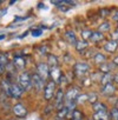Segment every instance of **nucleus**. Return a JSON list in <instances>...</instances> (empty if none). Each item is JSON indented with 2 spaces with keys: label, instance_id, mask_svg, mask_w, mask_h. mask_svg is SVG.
<instances>
[{
  "label": "nucleus",
  "instance_id": "20e7f679",
  "mask_svg": "<svg viewBox=\"0 0 118 120\" xmlns=\"http://www.w3.org/2000/svg\"><path fill=\"white\" fill-rule=\"evenodd\" d=\"M37 73L43 78V80H45L46 78H48L50 77V67H48V65L45 64V63L38 64V66H37Z\"/></svg>",
  "mask_w": 118,
  "mask_h": 120
},
{
  "label": "nucleus",
  "instance_id": "2f4dec72",
  "mask_svg": "<svg viewBox=\"0 0 118 120\" xmlns=\"http://www.w3.org/2000/svg\"><path fill=\"white\" fill-rule=\"evenodd\" d=\"M41 33H43V30L41 28H34V30L31 31V34L33 37H39V35H41Z\"/></svg>",
  "mask_w": 118,
  "mask_h": 120
},
{
  "label": "nucleus",
  "instance_id": "9d476101",
  "mask_svg": "<svg viewBox=\"0 0 118 120\" xmlns=\"http://www.w3.org/2000/svg\"><path fill=\"white\" fill-rule=\"evenodd\" d=\"M50 75L52 77V80L57 84H59L62 81V77H63V73L60 72V70H59L58 67L57 68H53V70H51V72H50Z\"/></svg>",
  "mask_w": 118,
  "mask_h": 120
},
{
  "label": "nucleus",
  "instance_id": "412c9836",
  "mask_svg": "<svg viewBox=\"0 0 118 120\" xmlns=\"http://www.w3.org/2000/svg\"><path fill=\"white\" fill-rule=\"evenodd\" d=\"M75 47H76V49H77L78 52H83L85 48H87V41H85V40L77 41V45H76Z\"/></svg>",
  "mask_w": 118,
  "mask_h": 120
},
{
  "label": "nucleus",
  "instance_id": "a211bd4d",
  "mask_svg": "<svg viewBox=\"0 0 118 120\" xmlns=\"http://www.w3.org/2000/svg\"><path fill=\"white\" fill-rule=\"evenodd\" d=\"M114 68V65H109V64H102L100 66H99V70L105 74V73H110V71H112Z\"/></svg>",
  "mask_w": 118,
  "mask_h": 120
},
{
  "label": "nucleus",
  "instance_id": "2eb2a0df",
  "mask_svg": "<svg viewBox=\"0 0 118 120\" xmlns=\"http://www.w3.org/2000/svg\"><path fill=\"white\" fill-rule=\"evenodd\" d=\"M65 37H66L67 41H69L71 45H73V46L77 45V39H76V35H75V32H73V31H66Z\"/></svg>",
  "mask_w": 118,
  "mask_h": 120
},
{
  "label": "nucleus",
  "instance_id": "79ce46f5",
  "mask_svg": "<svg viewBox=\"0 0 118 120\" xmlns=\"http://www.w3.org/2000/svg\"><path fill=\"white\" fill-rule=\"evenodd\" d=\"M114 107H116V108H117V109H118V101H117V102H116V105H114Z\"/></svg>",
  "mask_w": 118,
  "mask_h": 120
},
{
  "label": "nucleus",
  "instance_id": "7c9ffc66",
  "mask_svg": "<svg viewBox=\"0 0 118 120\" xmlns=\"http://www.w3.org/2000/svg\"><path fill=\"white\" fill-rule=\"evenodd\" d=\"M87 97H89V98H87V101L91 102L92 105L97 102V94H93V93H92V94H87Z\"/></svg>",
  "mask_w": 118,
  "mask_h": 120
},
{
  "label": "nucleus",
  "instance_id": "f3484780",
  "mask_svg": "<svg viewBox=\"0 0 118 120\" xmlns=\"http://www.w3.org/2000/svg\"><path fill=\"white\" fill-rule=\"evenodd\" d=\"M48 67H50V70H53V68L58 67V59L53 54L48 55Z\"/></svg>",
  "mask_w": 118,
  "mask_h": 120
},
{
  "label": "nucleus",
  "instance_id": "1a4fd4ad",
  "mask_svg": "<svg viewBox=\"0 0 118 120\" xmlns=\"http://www.w3.org/2000/svg\"><path fill=\"white\" fill-rule=\"evenodd\" d=\"M63 99H64V92H63L62 88H59L55 92V107H57L58 111L64 107L63 106Z\"/></svg>",
  "mask_w": 118,
  "mask_h": 120
},
{
  "label": "nucleus",
  "instance_id": "72a5a7b5",
  "mask_svg": "<svg viewBox=\"0 0 118 120\" xmlns=\"http://www.w3.org/2000/svg\"><path fill=\"white\" fill-rule=\"evenodd\" d=\"M111 40H113V41H117L118 42V30H116L114 32H112V34H111Z\"/></svg>",
  "mask_w": 118,
  "mask_h": 120
},
{
  "label": "nucleus",
  "instance_id": "a19ab883",
  "mask_svg": "<svg viewBox=\"0 0 118 120\" xmlns=\"http://www.w3.org/2000/svg\"><path fill=\"white\" fill-rule=\"evenodd\" d=\"M5 38H6L5 34H0V40H3V39H5Z\"/></svg>",
  "mask_w": 118,
  "mask_h": 120
},
{
  "label": "nucleus",
  "instance_id": "f03ea898",
  "mask_svg": "<svg viewBox=\"0 0 118 120\" xmlns=\"http://www.w3.org/2000/svg\"><path fill=\"white\" fill-rule=\"evenodd\" d=\"M55 93V82L53 80L48 81L44 87V98L45 100H51Z\"/></svg>",
  "mask_w": 118,
  "mask_h": 120
},
{
  "label": "nucleus",
  "instance_id": "37998d69",
  "mask_svg": "<svg viewBox=\"0 0 118 120\" xmlns=\"http://www.w3.org/2000/svg\"><path fill=\"white\" fill-rule=\"evenodd\" d=\"M57 120H64V119H57Z\"/></svg>",
  "mask_w": 118,
  "mask_h": 120
},
{
  "label": "nucleus",
  "instance_id": "4be33fe9",
  "mask_svg": "<svg viewBox=\"0 0 118 120\" xmlns=\"http://www.w3.org/2000/svg\"><path fill=\"white\" fill-rule=\"evenodd\" d=\"M93 59H94V63L96 64H104L105 63V60H106V58H105V55L104 54H102V53H97L94 56H93Z\"/></svg>",
  "mask_w": 118,
  "mask_h": 120
},
{
  "label": "nucleus",
  "instance_id": "aec40b11",
  "mask_svg": "<svg viewBox=\"0 0 118 120\" xmlns=\"http://www.w3.org/2000/svg\"><path fill=\"white\" fill-rule=\"evenodd\" d=\"M93 119H94V120H109V114H107V112L94 113Z\"/></svg>",
  "mask_w": 118,
  "mask_h": 120
},
{
  "label": "nucleus",
  "instance_id": "f704fd0d",
  "mask_svg": "<svg viewBox=\"0 0 118 120\" xmlns=\"http://www.w3.org/2000/svg\"><path fill=\"white\" fill-rule=\"evenodd\" d=\"M112 80H113L114 82H117V84H118V73H116V74L112 77Z\"/></svg>",
  "mask_w": 118,
  "mask_h": 120
},
{
  "label": "nucleus",
  "instance_id": "f8f14e48",
  "mask_svg": "<svg viewBox=\"0 0 118 120\" xmlns=\"http://www.w3.org/2000/svg\"><path fill=\"white\" fill-rule=\"evenodd\" d=\"M25 59L20 55H16L14 56V60H13V66L18 70H23L25 67Z\"/></svg>",
  "mask_w": 118,
  "mask_h": 120
},
{
  "label": "nucleus",
  "instance_id": "e433bc0d",
  "mask_svg": "<svg viewBox=\"0 0 118 120\" xmlns=\"http://www.w3.org/2000/svg\"><path fill=\"white\" fill-rule=\"evenodd\" d=\"M113 65L114 66H118V55L114 56V59H113Z\"/></svg>",
  "mask_w": 118,
  "mask_h": 120
},
{
  "label": "nucleus",
  "instance_id": "ea45409f",
  "mask_svg": "<svg viewBox=\"0 0 118 120\" xmlns=\"http://www.w3.org/2000/svg\"><path fill=\"white\" fill-rule=\"evenodd\" d=\"M27 34H28V32H25V33H23V34H21V35H20L19 38H20V39H21V38H25V37H26Z\"/></svg>",
  "mask_w": 118,
  "mask_h": 120
},
{
  "label": "nucleus",
  "instance_id": "dca6fc26",
  "mask_svg": "<svg viewBox=\"0 0 118 120\" xmlns=\"http://www.w3.org/2000/svg\"><path fill=\"white\" fill-rule=\"evenodd\" d=\"M92 107H93V111L96 113H100V112H106L107 111L106 105H104L103 102H99V101H97L96 104H93Z\"/></svg>",
  "mask_w": 118,
  "mask_h": 120
},
{
  "label": "nucleus",
  "instance_id": "473e14b6",
  "mask_svg": "<svg viewBox=\"0 0 118 120\" xmlns=\"http://www.w3.org/2000/svg\"><path fill=\"white\" fill-rule=\"evenodd\" d=\"M87 94H82V95H79L78 98H77V100L76 101H78V102H84V100H87Z\"/></svg>",
  "mask_w": 118,
  "mask_h": 120
},
{
  "label": "nucleus",
  "instance_id": "0eeeda50",
  "mask_svg": "<svg viewBox=\"0 0 118 120\" xmlns=\"http://www.w3.org/2000/svg\"><path fill=\"white\" fill-rule=\"evenodd\" d=\"M12 111H13V114L17 115V116H19V118H23V116H25V115L27 114V109H26V107H25L24 105H21V104H17V105H14L13 108H12Z\"/></svg>",
  "mask_w": 118,
  "mask_h": 120
},
{
  "label": "nucleus",
  "instance_id": "c85d7f7f",
  "mask_svg": "<svg viewBox=\"0 0 118 120\" xmlns=\"http://www.w3.org/2000/svg\"><path fill=\"white\" fill-rule=\"evenodd\" d=\"M110 118H111L112 120H118V109H117L116 107H113V108L111 109V112H110Z\"/></svg>",
  "mask_w": 118,
  "mask_h": 120
},
{
  "label": "nucleus",
  "instance_id": "4c0bfd02",
  "mask_svg": "<svg viewBox=\"0 0 118 120\" xmlns=\"http://www.w3.org/2000/svg\"><path fill=\"white\" fill-rule=\"evenodd\" d=\"M39 51H40V53H41V54H45V52H46V47H40V48H39Z\"/></svg>",
  "mask_w": 118,
  "mask_h": 120
},
{
  "label": "nucleus",
  "instance_id": "58836bf2",
  "mask_svg": "<svg viewBox=\"0 0 118 120\" xmlns=\"http://www.w3.org/2000/svg\"><path fill=\"white\" fill-rule=\"evenodd\" d=\"M4 70H5V67L1 65V63H0V74H3V73H4Z\"/></svg>",
  "mask_w": 118,
  "mask_h": 120
},
{
  "label": "nucleus",
  "instance_id": "9b49d317",
  "mask_svg": "<svg viewBox=\"0 0 118 120\" xmlns=\"http://www.w3.org/2000/svg\"><path fill=\"white\" fill-rule=\"evenodd\" d=\"M114 92H116V87L113 86V84H107V85L103 86V88H102V94L106 95V97L113 95Z\"/></svg>",
  "mask_w": 118,
  "mask_h": 120
},
{
  "label": "nucleus",
  "instance_id": "cd10ccee",
  "mask_svg": "<svg viewBox=\"0 0 118 120\" xmlns=\"http://www.w3.org/2000/svg\"><path fill=\"white\" fill-rule=\"evenodd\" d=\"M0 63H1V65L6 68L7 67V65L10 64L8 63V60H7V56L5 55V54H3V53H0Z\"/></svg>",
  "mask_w": 118,
  "mask_h": 120
},
{
  "label": "nucleus",
  "instance_id": "c03bdc74",
  "mask_svg": "<svg viewBox=\"0 0 118 120\" xmlns=\"http://www.w3.org/2000/svg\"><path fill=\"white\" fill-rule=\"evenodd\" d=\"M117 26H118V25H117ZM117 30H118V27H117Z\"/></svg>",
  "mask_w": 118,
  "mask_h": 120
},
{
  "label": "nucleus",
  "instance_id": "6e6552de",
  "mask_svg": "<svg viewBox=\"0 0 118 120\" xmlns=\"http://www.w3.org/2000/svg\"><path fill=\"white\" fill-rule=\"evenodd\" d=\"M23 93H24V90L18 84H12L11 85V97L12 98L18 99V98H20L23 95Z\"/></svg>",
  "mask_w": 118,
  "mask_h": 120
},
{
  "label": "nucleus",
  "instance_id": "c756f323",
  "mask_svg": "<svg viewBox=\"0 0 118 120\" xmlns=\"http://www.w3.org/2000/svg\"><path fill=\"white\" fill-rule=\"evenodd\" d=\"M110 14V10L109 8H100L99 10V15L100 18H106Z\"/></svg>",
  "mask_w": 118,
  "mask_h": 120
},
{
  "label": "nucleus",
  "instance_id": "7ed1b4c3",
  "mask_svg": "<svg viewBox=\"0 0 118 120\" xmlns=\"http://www.w3.org/2000/svg\"><path fill=\"white\" fill-rule=\"evenodd\" d=\"M31 79H32V85L33 87L38 91V92H41L43 88H44V80L43 78L38 74V73H34L31 75Z\"/></svg>",
  "mask_w": 118,
  "mask_h": 120
},
{
  "label": "nucleus",
  "instance_id": "ddd939ff",
  "mask_svg": "<svg viewBox=\"0 0 118 120\" xmlns=\"http://www.w3.org/2000/svg\"><path fill=\"white\" fill-rule=\"evenodd\" d=\"M118 48V42L117 41H113V40H109L105 45H104V49L109 53H113L116 52V49Z\"/></svg>",
  "mask_w": 118,
  "mask_h": 120
},
{
  "label": "nucleus",
  "instance_id": "6ab92c4d",
  "mask_svg": "<svg viewBox=\"0 0 118 120\" xmlns=\"http://www.w3.org/2000/svg\"><path fill=\"white\" fill-rule=\"evenodd\" d=\"M111 80H112L111 73H105V74H103V77H102V79H100V82H102L103 86H105V85H107V84H111Z\"/></svg>",
  "mask_w": 118,
  "mask_h": 120
},
{
  "label": "nucleus",
  "instance_id": "4468645a",
  "mask_svg": "<svg viewBox=\"0 0 118 120\" xmlns=\"http://www.w3.org/2000/svg\"><path fill=\"white\" fill-rule=\"evenodd\" d=\"M11 82L8 81V79H4L3 81H1V87H3V91H4V93L6 94V95H8V97H11Z\"/></svg>",
  "mask_w": 118,
  "mask_h": 120
},
{
  "label": "nucleus",
  "instance_id": "39448f33",
  "mask_svg": "<svg viewBox=\"0 0 118 120\" xmlns=\"http://www.w3.org/2000/svg\"><path fill=\"white\" fill-rule=\"evenodd\" d=\"M78 97H79V90H78L77 87H71V88H69V91H67L66 94H65L66 101H76Z\"/></svg>",
  "mask_w": 118,
  "mask_h": 120
},
{
  "label": "nucleus",
  "instance_id": "a878e982",
  "mask_svg": "<svg viewBox=\"0 0 118 120\" xmlns=\"http://www.w3.org/2000/svg\"><path fill=\"white\" fill-rule=\"evenodd\" d=\"M80 35H82V38H83V40H89V39H91V35H92V32L90 31V30H84V31H82V33H80Z\"/></svg>",
  "mask_w": 118,
  "mask_h": 120
},
{
  "label": "nucleus",
  "instance_id": "f257e3e1",
  "mask_svg": "<svg viewBox=\"0 0 118 120\" xmlns=\"http://www.w3.org/2000/svg\"><path fill=\"white\" fill-rule=\"evenodd\" d=\"M18 85L24 90H30L32 87V79H31V75L27 73V72H21L18 77Z\"/></svg>",
  "mask_w": 118,
  "mask_h": 120
},
{
  "label": "nucleus",
  "instance_id": "bb28decb",
  "mask_svg": "<svg viewBox=\"0 0 118 120\" xmlns=\"http://www.w3.org/2000/svg\"><path fill=\"white\" fill-rule=\"evenodd\" d=\"M71 116H72V120H83V115H82V113H80L79 111H77V109H75V111L72 112Z\"/></svg>",
  "mask_w": 118,
  "mask_h": 120
},
{
  "label": "nucleus",
  "instance_id": "393cba45",
  "mask_svg": "<svg viewBox=\"0 0 118 120\" xmlns=\"http://www.w3.org/2000/svg\"><path fill=\"white\" fill-rule=\"evenodd\" d=\"M110 31V22L109 21H104L99 25V32H109Z\"/></svg>",
  "mask_w": 118,
  "mask_h": 120
},
{
  "label": "nucleus",
  "instance_id": "5701e85b",
  "mask_svg": "<svg viewBox=\"0 0 118 120\" xmlns=\"http://www.w3.org/2000/svg\"><path fill=\"white\" fill-rule=\"evenodd\" d=\"M67 114H69V109L66 107H63L57 112V119H64Z\"/></svg>",
  "mask_w": 118,
  "mask_h": 120
},
{
  "label": "nucleus",
  "instance_id": "c9c22d12",
  "mask_svg": "<svg viewBox=\"0 0 118 120\" xmlns=\"http://www.w3.org/2000/svg\"><path fill=\"white\" fill-rule=\"evenodd\" d=\"M112 19H113L114 21H117V22H118V11H117V12H116V13L113 14V17H112Z\"/></svg>",
  "mask_w": 118,
  "mask_h": 120
},
{
  "label": "nucleus",
  "instance_id": "423d86ee",
  "mask_svg": "<svg viewBox=\"0 0 118 120\" xmlns=\"http://www.w3.org/2000/svg\"><path fill=\"white\" fill-rule=\"evenodd\" d=\"M89 71V65L86 63H78L75 65V73L79 77L84 75Z\"/></svg>",
  "mask_w": 118,
  "mask_h": 120
},
{
  "label": "nucleus",
  "instance_id": "b1692460",
  "mask_svg": "<svg viewBox=\"0 0 118 120\" xmlns=\"http://www.w3.org/2000/svg\"><path fill=\"white\" fill-rule=\"evenodd\" d=\"M103 34L99 32V31H96V32H92V35H91V40L92 41H94V42H97V41H100V40H103Z\"/></svg>",
  "mask_w": 118,
  "mask_h": 120
}]
</instances>
